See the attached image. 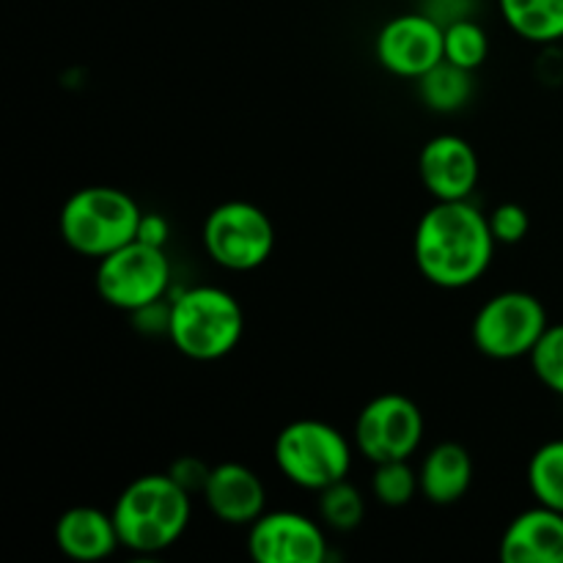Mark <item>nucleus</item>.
Listing matches in <instances>:
<instances>
[{"label":"nucleus","instance_id":"6ab92c4d","mask_svg":"<svg viewBox=\"0 0 563 563\" xmlns=\"http://www.w3.org/2000/svg\"><path fill=\"white\" fill-rule=\"evenodd\" d=\"M528 487L537 504L563 511V440H550L528 462Z\"/></svg>","mask_w":563,"mask_h":563},{"label":"nucleus","instance_id":"dca6fc26","mask_svg":"<svg viewBox=\"0 0 563 563\" xmlns=\"http://www.w3.org/2000/svg\"><path fill=\"white\" fill-rule=\"evenodd\" d=\"M421 495L434 506H451L462 500L473 482V460L467 449L454 440L438 443L418 467Z\"/></svg>","mask_w":563,"mask_h":563},{"label":"nucleus","instance_id":"f3484780","mask_svg":"<svg viewBox=\"0 0 563 563\" xmlns=\"http://www.w3.org/2000/svg\"><path fill=\"white\" fill-rule=\"evenodd\" d=\"M506 25L526 42L550 44L563 38V0H498Z\"/></svg>","mask_w":563,"mask_h":563},{"label":"nucleus","instance_id":"f8f14e48","mask_svg":"<svg viewBox=\"0 0 563 563\" xmlns=\"http://www.w3.org/2000/svg\"><path fill=\"white\" fill-rule=\"evenodd\" d=\"M418 176L434 201H462L478 185V157L465 137L434 135L418 154Z\"/></svg>","mask_w":563,"mask_h":563},{"label":"nucleus","instance_id":"bb28decb","mask_svg":"<svg viewBox=\"0 0 563 563\" xmlns=\"http://www.w3.org/2000/svg\"><path fill=\"white\" fill-rule=\"evenodd\" d=\"M168 220L163 218V214L157 212H143L141 218V225H137V240L141 242H148V245H157V247H165V242H168Z\"/></svg>","mask_w":563,"mask_h":563},{"label":"nucleus","instance_id":"9d476101","mask_svg":"<svg viewBox=\"0 0 563 563\" xmlns=\"http://www.w3.org/2000/svg\"><path fill=\"white\" fill-rule=\"evenodd\" d=\"M374 55L390 75L418 80L445 58V25L427 11L394 16L379 27Z\"/></svg>","mask_w":563,"mask_h":563},{"label":"nucleus","instance_id":"4be33fe9","mask_svg":"<svg viewBox=\"0 0 563 563\" xmlns=\"http://www.w3.org/2000/svg\"><path fill=\"white\" fill-rule=\"evenodd\" d=\"M418 489H421V482H418V473L412 471L410 460L377 462L372 493L379 504L388 506V509H401L416 498Z\"/></svg>","mask_w":563,"mask_h":563},{"label":"nucleus","instance_id":"5701e85b","mask_svg":"<svg viewBox=\"0 0 563 563\" xmlns=\"http://www.w3.org/2000/svg\"><path fill=\"white\" fill-rule=\"evenodd\" d=\"M528 357L539 383L563 396V322L550 324Z\"/></svg>","mask_w":563,"mask_h":563},{"label":"nucleus","instance_id":"a211bd4d","mask_svg":"<svg viewBox=\"0 0 563 563\" xmlns=\"http://www.w3.org/2000/svg\"><path fill=\"white\" fill-rule=\"evenodd\" d=\"M418 97L434 113H456L473 97V71L443 58L418 77Z\"/></svg>","mask_w":563,"mask_h":563},{"label":"nucleus","instance_id":"a878e982","mask_svg":"<svg viewBox=\"0 0 563 563\" xmlns=\"http://www.w3.org/2000/svg\"><path fill=\"white\" fill-rule=\"evenodd\" d=\"M132 319H135V328L143 330V333H163L168 335L170 328V302L154 300L148 306L132 311Z\"/></svg>","mask_w":563,"mask_h":563},{"label":"nucleus","instance_id":"f257e3e1","mask_svg":"<svg viewBox=\"0 0 563 563\" xmlns=\"http://www.w3.org/2000/svg\"><path fill=\"white\" fill-rule=\"evenodd\" d=\"M495 234L489 218L467 198L434 201L418 220L416 264L429 284L440 289H465L493 264Z\"/></svg>","mask_w":563,"mask_h":563},{"label":"nucleus","instance_id":"39448f33","mask_svg":"<svg viewBox=\"0 0 563 563\" xmlns=\"http://www.w3.org/2000/svg\"><path fill=\"white\" fill-rule=\"evenodd\" d=\"M275 465L291 484L311 493H322L335 482H344L352 467V445L333 423L302 418L286 423L275 438Z\"/></svg>","mask_w":563,"mask_h":563},{"label":"nucleus","instance_id":"393cba45","mask_svg":"<svg viewBox=\"0 0 563 563\" xmlns=\"http://www.w3.org/2000/svg\"><path fill=\"white\" fill-rule=\"evenodd\" d=\"M168 473L179 487H185L187 493L192 495V493H203L212 467H209L207 462L198 460V456H181V460H176L174 465H170Z\"/></svg>","mask_w":563,"mask_h":563},{"label":"nucleus","instance_id":"2eb2a0df","mask_svg":"<svg viewBox=\"0 0 563 563\" xmlns=\"http://www.w3.org/2000/svg\"><path fill=\"white\" fill-rule=\"evenodd\" d=\"M55 544L71 561H102L121 548L113 515L93 506L66 509L55 522Z\"/></svg>","mask_w":563,"mask_h":563},{"label":"nucleus","instance_id":"1a4fd4ad","mask_svg":"<svg viewBox=\"0 0 563 563\" xmlns=\"http://www.w3.org/2000/svg\"><path fill=\"white\" fill-rule=\"evenodd\" d=\"M355 449L368 462L410 460L423 440V412L401 394L374 396L355 421Z\"/></svg>","mask_w":563,"mask_h":563},{"label":"nucleus","instance_id":"b1692460","mask_svg":"<svg viewBox=\"0 0 563 563\" xmlns=\"http://www.w3.org/2000/svg\"><path fill=\"white\" fill-rule=\"evenodd\" d=\"M487 218L495 242H500V245H517V242L526 240L528 229H531V218H528V212L520 203H500Z\"/></svg>","mask_w":563,"mask_h":563},{"label":"nucleus","instance_id":"7ed1b4c3","mask_svg":"<svg viewBox=\"0 0 563 563\" xmlns=\"http://www.w3.org/2000/svg\"><path fill=\"white\" fill-rule=\"evenodd\" d=\"M245 333V313L220 286H192L170 302L168 339L190 361H220Z\"/></svg>","mask_w":563,"mask_h":563},{"label":"nucleus","instance_id":"0eeeda50","mask_svg":"<svg viewBox=\"0 0 563 563\" xmlns=\"http://www.w3.org/2000/svg\"><path fill=\"white\" fill-rule=\"evenodd\" d=\"M203 247L218 267L231 273L256 269L275 247L273 220L251 201L218 203L203 220Z\"/></svg>","mask_w":563,"mask_h":563},{"label":"nucleus","instance_id":"6e6552de","mask_svg":"<svg viewBox=\"0 0 563 563\" xmlns=\"http://www.w3.org/2000/svg\"><path fill=\"white\" fill-rule=\"evenodd\" d=\"M170 284V262L163 247L132 240L99 258L97 291L108 306L137 311L163 300Z\"/></svg>","mask_w":563,"mask_h":563},{"label":"nucleus","instance_id":"aec40b11","mask_svg":"<svg viewBox=\"0 0 563 563\" xmlns=\"http://www.w3.org/2000/svg\"><path fill=\"white\" fill-rule=\"evenodd\" d=\"M489 38L487 31L471 16H462L445 25V60L462 66L467 71H476L487 60Z\"/></svg>","mask_w":563,"mask_h":563},{"label":"nucleus","instance_id":"f03ea898","mask_svg":"<svg viewBox=\"0 0 563 563\" xmlns=\"http://www.w3.org/2000/svg\"><path fill=\"white\" fill-rule=\"evenodd\" d=\"M121 548L141 555L174 548L190 522V493L170 473H148L121 489L113 506Z\"/></svg>","mask_w":563,"mask_h":563},{"label":"nucleus","instance_id":"20e7f679","mask_svg":"<svg viewBox=\"0 0 563 563\" xmlns=\"http://www.w3.org/2000/svg\"><path fill=\"white\" fill-rule=\"evenodd\" d=\"M141 207L119 187H82L71 192L58 214V231L66 245L88 258H102L137 240Z\"/></svg>","mask_w":563,"mask_h":563},{"label":"nucleus","instance_id":"423d86ee","mask_svg":"<svg viewBox=\"0 0 563 563\" xmlns=\"http://www.w3.org/2000/svg\"><path fill=\"white\" fill-rule=\"evenodd\" d=\"M550 328L542 300L528 291H500L476 311L471 339L482 355L493 361H517L531 355Z\"/></svg>","mask_w":563,"mask_h":563},{"label":"nucleus","instance_id":"4468645a","mask_svg":"<svg viewBox=\"0 0 563 563\" xmlns=\"http://www.w3.org/2000/svg\"><path fill=\"white\" fill-rule=\"evenodd\" d=\"M504 563H563V511L537 504L522 511L500 537Z\"/></svg>","mask_w":563,"mask_h":563},{"label":"nucleus","instance_id":"412c9836","mask_svg":"<svg viewBox=\"0 0 563 563\" xmlns=\"http://www.w3.org/2000/svg\"><path fill=\"white\" fill-rule=\"evenodd\" d=\"M319 517L333 531H355L366 517V504L363 495L352 487L350 482H335L319 493Z\"/></svg>","mask_w":563,"mask_h":563},{"label":"nucleus","instance_id":"9b49d317","mask_svg":"<svg viewBox=\"0 0 563 563\" xmlns=\"http://www.w3.org/2000/svg\"><path fill=\"white\" fill-rule=\"evenodd\" d=\"M247 553L258 563H322L328 539L300 511H264L247 531Z\"/></svg>","mask_w":563,"mask_h":563},{"label":"nucleus","instance_id":"ddd939ff","mask_svg":"<svg viewBox=\"0 0 563 563\" xmlns=\"http://www.w3.org/2000/svg\"><path fill=\"white\" fill-rule=\"evenodd\" d=\"M203 500L209 511L225 526H247L251 528L267 506V489L264 482L240 462H223L214 465L209 473V482L203 487Z\"/></svg>","mask_w":563,"mask_h":563}]
</instances>
